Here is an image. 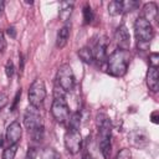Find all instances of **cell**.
Wrapping results in <instances>:
<instances>
[{"instance_id": "cell-4", "label": "cell", "mask_w": 159, "mask_h": 159, "mask_svg": "<svg viewBox=\"0 0 159 159\" xmlns=\"http://www.w3.org/2000/svg\"><path fill=\"white\" fill-rule=\"evenodd\" d=\"M65 93L66 92L62 88H60L58 86L55 87L51 113H52L53 118L56 119V122H58V123H65L70 118V108H68Z\"/></svg>"}, {"instance_id": "cell-34", "label": "cell", "mask_w": 159, "mask_h": 159, "mask_svg": "<svg viewBox=\"0 0 159 159\" xmlns=\"http://www.w3.org/2000/svg\"><path fill=\"white\" fill-rule=\"evenodd\" d=\"M82 159H93V158H92V155H91L88 152H84V154H83Z\"/></svg>"}, {"instance_id": "cell-10", "label": "cell", "mask_w": 159, "mask_h": 159, "mask_svg": "<svg viewBox=\"0 0 159 159\" xmlns=\"http://www.w3.org/2000/svg\"><path fill=\"white\" fill-rule=\"evenodd\" d=\"M22 135V128L17 120L10 123V125L6 129V139L10 144H17Z\"/></svg>"}, {"instance_id": "cell-30", "label": "cell", "mask_w": 159, "mask_h": 159, "mask_svg": "<svg viewBox=\"0 0 159 159\" xmlns=\"http://www.w3.org/2000/svg\"><path fill=\"white\" fill-rule=\"evenodd\" d=\"M5 48H6V42H5V39H4V34L0 30V52H2Z\"/></svg>"}, {"instance_id": "cell-19", "label": "cell", "mask_w": 159, "mask_h": 159, "mask_svg": "<svg viewBox=\"0 0 159 159\" xmlns=\"http://www.w3.org/2000/svg\"><path fill=\"white\" fill-rule=\"evenodd\" d=\"M41 159H61V155H60V153L56 149H53V148H46L42 152Z\"/></svg>"}, {"instance_id": "cell-17", "label": "cell", "mask_w": 159, "mask_h": 159, "mask_svg": "<svg viewBox=\"0 0 159 159\" xmlns=\"http://www.w3.org/2000/svg\"><path fill=\"white\" fill-rule=\"evenodd\" d=\"M78 56H80V58H81L83 62H86V63H92V61H93V53H92V50H91L89 47H83V48H81V50L78 51Z\"/></svg>"}, {"instance_id": "cell-20", "label": "cell", "mask_w": 159, "mask_h": 159, "mask_svg": "<svg viewBox=\"0 0 159 159\" xmlns=\"http://www.w3.org/2000/svg\"><path fill=\"white\" fill-rule=\"evenodd\" d=\"M80 124H81V113H80V112H76V113L71 114V116H70V124H68V128L80 129Z\"/></svg>"}, {"instance_id": "cell-11", "label": "cell", "mask_w": 159, "mask_h": 159, "mask_svg": "<svg viewBox=\"0 0 159 159\" xmlns=\"http://www.w3.org/2000/svg\"><path fill=\"white\" fill-rule=\"evenodd\" d=\"M106 50H107V40H106V37H102L96 42V45L92 50L93 60L98 61L99 63L104 62L107 60V51Z\"/></svg>"}, {"instance_id": "cell-27", "label": "cell", "mask_w": 159, "mask_h": 159, "mask_svg": "<svg viewBox=\"0 0 159 159\" xmlns=\"http://www.w3.org/2000/svg\"><path fill=\"white\" fill-rule=\"evenodd\" d=\"M20 97H21V88H19V91H17V92H16V94H15L14 103H12V106H11V111H15V108H16V106H17V103H19Z\"/></svg>"}, {"instance_id": "cell-16", "label": "cell", "mask_w": 159, "mask_h": 159, "mask_svg": "<svg viewBox=\"0 0 159 159\" xmlns=\"http://www.w3.org/2000/svg\"><path fill=\"white\" fill-rule=\"evenodd\" d=\"M130 138H132V143L137 147H143L148 143V135L144 130L142 129H137L134 132L130 133Z\"/></svg>"}, {"instance_id": "cell-33", "label": "cell", "mask_w": 159, "mask_h": 159, "mask_svg": "<svg viewBox=\"0 0 159 159\" xmlns=\"http://www.w3.org/2000/svg\"><path fill=\"white\" fill-rule=\"evenodd\" d=\"M19 62H20V72H22V70H24V58H22V55H20Z\"/></svg>"}, {"instance_id": "cell-13", "label": "cell", "mask_w": 159, "mask_h": 159, "mask_svg": "<svg viewBox=\"0 0 159 159\" xmlns=\"http://www.w3.org/2000/svg\"><path fill=\"white\" fill-rule=\"evenodd\" d=\"M73 6H75V2H73V1H62V2L60 4L58 17H60L61 21H63V22L68 21V19H70L71 15H72Z\"/></svg>"}, {"instance_id": "cell-3", "label": "cell", "mask_w": 159, "mask_h": 159, "mask_svg": "<svg viewBox=\"0 0 159 159\" xmlns=\"http://www.w3.org/2000/svg\"><path fill=\"white\" fill-rule=\"evenodd\" d=\"M128 62H129V56L127 51L116 50L107 58V71L109 75L114 77H122L127 72Z\"/></svg>"}, {"instance_id": "cell-1", "label": "cell", "mask_w": 159, "mask_h": 159, "mask_svg": "<svg viewBox=\"0 0 159 159\" xmlns=\"http://www.w3.org/2000/svg\"><path fill=\"white\" fill-rule=\"evenodd\" d=\"M24 124L27 128L31 139L34 142H40L43 138V119L41 113L39 112V108L36 107H27L24 114Z\"/></svg>"}, {"instance_id": "cell-15", "label": "cell", "mask_w": 159, "mask_h": 159, "mask_svg": "<svg viewBox=\"0 0 159 159\" xmlns=\"http://www.w3.org/2000/svg\"><path fill=\"white\" fill-rule=\"evenodd\" d=\"M158 16V6L155 2H148L143 6V19H145L148 22L157 20Z\"/></svg>"}, {"instance_id": "cell-36", "label": "cell", "mask_w": 159, "mask_h": 159, "mask_svg": "<svg viewBox=\"0 0 159 159\" xmlns=\"http://www.w3.org/2000/svg\"><path fill=\"white\" fill-rule=\"evenodd\" d=\"M2 143H4V139H2V135L0 134V147L2 145Z\"/></svg>"}, {"instance_id": "cell-7", "label": "cell", "mask_w": 159, "mask_h": 159, "mask_svg": "<svg viewBox=\"0 0 159 159\" xmlns=\"http://www.w3.org/2000/svg\"><path fill=\"white\" fill-rule=\"evenodd\" d=\"M27 97H29L30 106L39 108L42 104V102L46 97V87H45V83L42 80H35L31 83V86L29 88Z\"/></svg>"}, {"instance_id": "cell-23", "label": "cell", "mask_w": 159, "mask_h": 159, "mask_svg": "<svg viewBox=\"0 0 159 159\" xmlns=\"http://www.w3.org/2000/svg\"><path fill=\"white\" fill-rule=\"evenodd\" d=\"M83 20H84V24H89L93 20V11L88 4H86L83 7Z\"/></svg>"}, {"instance_id": "cell-26", "label": "cell", "mask_w": 159, "mask_h": 159, "mask_svg": "<svg viewBox=\"0 0 159 159\" xmlns=\"http://www.w3.org/2000/svg\"><path fill=\"white\" fill-rule=\"evenodd\" d=\"M158 58H159V55L157 52H154V53L150 55L149 60H150V66L152 67H158Z\"/></svg>"}, {"instance_id": "cell-6", "label": "cell", "mask_w": 159, "mask_h": 159, "mask_svg": "<svg viewBox=\"0 0 159 159\" xmlns=\"http://www.w3.org/2000/svg\"><path fill=\"white\" fill-rule=\"evenodd\" d=\"M134 34L138 42L148 43L154 37V29L150 22L143 17H138L134 22Z\"/></svg>"}, {"instance_id": "cell-8", "label": "cell", "mask_w": 159, "mask_h": 159, "mask_svg": "<svg viewBox=\"0 0 159 159\" xmlns=\"http://www.w3.org/2000/svg\"><path fill=\"white\" fill-rule=\"evenodd\" d=\"M65 147L71 154H77L81 150L82 147V135L80 133V129H72L68 128L65 133Z\"/></svg>"}, {"instance_id": "cell-35", "label": "cell", "mask_w": 159, "mask_h": 159, "mask_svg": "<svg viewBox=\"0 0 159 159\" xmlns=\"http://www.w3.org/2000/svg\"><path fill=\"white\" fill-rule=\"evenodd\" d=\"M2 10H4V1H0V14L2 12Z\"/></svg>"}, {"instance_id": "cell-31", "label": "cell", "mask_w": 159, "mask_h": 159, "mask_svg": "<svg viewBox=\"0 0 159 159\" xmlns=\"http://www.w3.org/2000/svg\"><path fill=\"white\" fill-rule=\"evenodd\" d=\"M150 119L154 124H158L159 123V112L158 111H154L152 114H150Z\"/></svg>"}, {"instance_id": "cell-24", "label": "cell", "mask_w": 159, "mask_h": 159, "mask_svg": "<svg viewBox=\"0 0 159 159\" xmlns=\"http://www.w3.org/2000/svg\"><path fill=\"white\" fill-rule=\"evenodd\" d=\"M116 159H132V152H130V149L123 148L122 150L118 152Z\"/></svg>"}, {"instance_id": "cell-25", "label": "cell", "mask_w": 159, "mask_h": 159, "mask_svg": "<svg viewBox=\"0 0 159 159\" xmlns=\"http://www.w3.org/2000/svg\"><path fill=\"white\" fill-rule=\"evenodd\" d=\"M14 71H15V67H14V62L11 60H7L6 65H5V73L6 76L10 78L12 75H14Z\"/></svg>"}, {"instance_id": "cell-18", "label": "cell", "mask_w": 159, "mask_h": 159, "mask_svg": "<svg viewBox=\"0 0 159 159\" xmlns=\"http://www.w3.org/2000/svg\"><path fill=\"white\" fill-rule=\"evenodd\" d=\"M108 12L111 15H119L123 12L122 1H111L108 4Z\"/></svg>"}, {"instance_id": "cell-2", "label": "cell", "mask_w": 159, "mask_h": 159, "mask_svg": "<svg viewBox=\"0 0 159 159\" xmlns=\"http://www.w3.org/2000/svg\"><path fill=\"white\" fill-rule=\"evenodd\" d=\"M98 134H99V149L104 159L111 154V138H112V123L106 114H98L97 117Z\"/></svg>"}, {"instance_id": "cell-22", "label": "cell", "mask_w": 159, "mask_h": 159, "mask_svg": "<svg viewBox=\"0 0 159 159\" xmlns=\"http://www.w3.org/2000/svg\"><path fill=\"white\" fill-rule=\"evenodd\" d=\"M122 5H123V12H128V11L135 10L139 6V2L134 0H129V1H122Z\"/></svg>"}, {"instance_id": "cell-12", "label": "cell", "mask_w": 159, "mask_h": 159, "mask_svg": "<svg viewBox=\"0 0 159 159\" xmlns=\"http://www.w3.org/2000/svg\"><path fill=\"white\" fill-rule=\"evenodd\" d=\"M147 84L150 91L157 92L159 88V73H158V67H149L147 72Z\"/></svg>"}, {"instance_id": "cell-5", "label": "cell", "mask_w": 159, "mask_h": 159, "mask_svg": "<svg viewBox=\"0 0 159 159\" xmlns=\"http://www.w3.org/2000/svg\"><path fill=\"white\" fill-rule=\"evenodd\" d=\"M56 81H57V86L60 88H62L65 92L73 89L75 75H73V71L70 65L63 63L60 66V68L57 70V73H56Z\"/></svg>"}, {"instance_id": "cell-29", "label": "cell", "mask_w": 159, "mask_h": 159, "mask_svg": "<svg viewBox=\"0 0 159 159\" xmlns=\"http://www.w3.org/2000/svg\"><path fill=\"white\" fill-rule=\"evenodd\" d=\"M9 99H7V96L5 93H0V109L4 108L6 104H7Z\"/></svg>"}, {"instance_id": "cell-9", "label": "cell", "mask_w": 159, "mask_h": 159, "mask_svg": "<svg viewBox=\"0 0 159 159\" xmlns=\"http://www.w3.org/2000/svg\"><path fill=\"white\" fill-rule=\"evenodd\" d=\"M114 40H116L119 50L127 51L129 48V46H130V35H129L128 29L124 25H120L116 30V32H114Z\"/></svg>"}, {"instance_id": "cell-14", "label": "cell", "mask_w": 159, "mask_h": 159, "mask_svg": "<svg viewBox=\"0 0 159 159\" xmlns=\"http://www.w3.org/2000/svg\"><path fill=\"white\" fill-rule=\"evenodd\" d=\"M70 29H71V25L70 24H65L57 32V37H56V46L58 48H63L68 41V37H70Z\"/></svg>"}, {"instance_id": "cell-32", "label": "cell", "mask_w": 159, "mask_h": 159, "mask_svg": "<svg viewBox=\"0 0 159 159\" xmlns=\"http://www.w3.org/2000/svg\"><path fill=\"white\" fill-rule=\"evenodd\" d=\"M6 32H7V35H9L11 39H15V37H16V30H15V27H12V26L7 27Z\"/></svg>"}, {"instance_id": "cell-28", "label": "cell", "mask_w": 159, "mask_h": 159, "mask_svg": "<svg viewBox=\"0 0 159 159\" xmlns=\"http://www.w3.org/2000/svg\"><path fill=\"white\" fill-rule=\"evenodd\" d=\"M35 158H36V149L31 147V148H29L25 159H35Z\"/></svg>"}, {"instance_id": "cell-21", "label": "cell", "mask_w": 159, "mask_h": 159, "mask_svg": "<svg viewBox=\"0 0 159 159\" xmlns=\"http://www.w3.org/2000/svg\"><path fill=\"white\" fill-rule=\"evenodd\" d=\"M17 152V144H10L2 153V159H14Z\"/></svg>"}]
</instances>
